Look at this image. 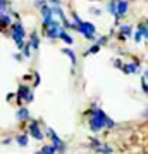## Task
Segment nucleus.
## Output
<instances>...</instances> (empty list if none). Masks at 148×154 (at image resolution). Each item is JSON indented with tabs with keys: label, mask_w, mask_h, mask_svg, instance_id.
<instances>
[{
	"label": "nucleus",
	"mask_w": 148,
	"mask_h": 154,
	"mask_svg": "<svg viewBox=\"0 0 148 154\" xmlns=\"http://www.w3.org/2000/svg\"><path fill=\"white\" fill-rule=\"evenodd\" d=\"M10 28H12V40L16 42V45L19 49H22L24 47V36H26V31L22 28V24L21 23H12Z\"/></svg>",
	"instance_id": "nucleus-1"
},
{
	"label": "nucleus",
	"mask_w": 148,
	"mask_h": 154,
	"mask_svg": "<svg viewBox=\"0 0 148 154\" xmlns=\"http://www.w3.org/2000/svg\"><path fill=\"white\" fill-rule=\"evenodd\" d=\"M78 29L79 33L85 36V38H88V40H91V42H95V31H97V26L93 24V23H88V21H81L78 24Z\"/></svg>",
	"instance_id": "nucleus-2"
},
{
	"label": "nucleus",
	"mask_w": 148,
	"mask_h": 154,
	"mask_svg": "<svg viewBox=\"0 0 148 154\" xmlns=\"http://www.w3.org/2000/svg\"><path fill=\"white\" fill-rule=\"evenodd\" d=\"M47 135L52 139V146H54V149H55L57 152H64V151H65V144L57 137V133L54 132L52 128H47Z\"/></svg>",
	"instance_id": "nucleus-3"
},
{
	"label": "nucleus",
	"mask_w": 148,
	"mask_h": 154,
	"mask_svg": "<svg viewBox=\"0 0 148 154\" xmlns=\"http://www.w3.org/2000/svg\"><path fill=\"white\" fill-rule=\"evenodd\" d=\"M59 33H60V23L54 19V21L50 23V26L47 28L45 35H47V38H50V40H55V38H59Z\"/></svg>",
	"instance_id": "nucleus-4"
},
{
	"label": "nucleus",
	"mask_w": 148,
	"mask_h": 154,
	"mask_svg": "<svg viewBox=\"0 0 148 154\" xmlns=\"http://www.w3.org/2000/svg\"><path fill=\"white\" fill-rule=\"evenodd\" d=\"M127 9H129V2L127 0H117V4H115V19L117 21L127 14Z\"/></svg>",
	"instance_id": "nucleus-5"
},
{
	"label": "nucleus",
	"mask_w": 148,
	"mask_h": 154,
	"mask_svg": "<svg viewBox=\"0 0 148 154\" xmlns=\"http://www.w3.org/2000/svg\"><path fill=\"white\" fill-rule=\"evenodd\" d=\"M17 99L19 100H26V102H31L33 100V90L31 88H28L26 85H21L19 88H17Z\"/></svg>",
	"instance_id": "nucleus-6"
},
{
	"label": "nucleus",
	"mask_w": 148,
	"mask_h": 154,
	"mask_svg": "<svg viewBox=\"0 0 148 154\" xmlns=\"http://www.w3.org/2000/svg\"><path fill=\"white\" fill-rule=\"evenodd\" d=\"M28 132H29V135H31V137H35L36 140L45 139V135H43L42 128H40V125H38V121H31V123H29Z\"/></svg>",
	"instance_id": "nucleus-7"
},
{
	"label": "nucleus",
	"mask_w": 148,
	"mask_h": 154,
	"mask_svg": "<svg viewBox=\"0 0 148 154\" xmlns=\"http://www.w3.org/2000/svg\"><path fill=\"white\" fill-rule=\"evenodd\" d=\"M16 118L19 119V121H29L31 114H29L28 107H19V109H17V114H16Z\"/></svg>",
	"instance_id": "nucleus-8"
},
{
	"label": "nucleus",
	"mask_w": 148,
	"mask_h": 154,
	"mask_svg": "<svg viewBox=\"0 0 148 154\" xmlns=\"http://www.w3.org/2000/svg\"><path fill=\"white\" fill-rule=\"evenodd\" d=\"M131 33H133V28L129 24H122L119 29V40H124L126 36H131Z\"/></svg>",
	"instance_id": "nucleus-9"
},
{
	"label": "nucleus",
	"mask_w": 148,
	"mask_h": 154,
	"mask_svg": "<svg viewBox=\"0 0 148 154\" xmlns=\"http://www.w3.org/2000/svg\"><path fill=\"white\" fill-rule=\"evenodd\" d=\"M120 69L124 71L126 75H129V73H138V64H122V68Z\"/></svg>",
	"instance_id": "nucleus-10"
},
{
	"label": "nucleus",
	"mask_w": 148,
	"mask_h": 154,
	"mask_svg": "<svg viewBox=\"0 0 148 154\" xmlns=\"http://www.w3.org/2000/svg\"><path fill=\"white\" fill-rule=\"evenodd\" d=\"M29 47H33V49H38V47H40V38H38V33H36V31H33V33H31Z\"/></svg>",
	"instance_id": "nucleus-11"
},
{
	"label": "nucleus",
	"mask_w": 148,
	"mask_h": 154,
	"mask_svg": "<svg viewBox=\"0 0 148 154\" xmlns=\"http://www.w3.org/2000/svg\"><path fill=\"white\" fill-rule=\"evenodd\" d=\"M16 142H17L21 147H26V146H28V142H29V139H28V135H26V133H21V135H17V137H16Z\"/></svg>",
	"instance_id": "nucleus-12"
},
{
	"label": "nucleus",
	"mask_w": 148,
	"mask_h": 154,
	"mask_svg": "<svg viewBox=\"0 0 148 154\" xmlns=\"http://www.w3.org/2000/svg\"><path fill=\"white\" fill-rule=\"evenodd\" d=\"M12 24V21H10V17H9L7 14H4V16H0V28L4 29V28H9Z\"/></svg>",
	"instance_id": "nucleus-13"
},
{
	"label": "nucleus",
	"mask_w": 148,
	"mask_h": 154,
	"mask_svg": "<svg viewBox=\"0 0 148 154\" xmlns=\"http://www.w3.org/2000/svg\"><path fill=\"white\" fill-rule=\"evenodd\" d=\"M59 38H62L64 42L67 43V45H72V42H74V38H72L71 35H67L65 31H60V33H59Z\"/></svg>",
	"instance_id": "nucleus-14"
},
{
	"label": "nucleus",
	"mask_w": 148,
	"mask_h": 154,
	"mask_svg": "<svg viewBox=\"0 0 148 154\" xmlns=\"http://www.w3.org/2000/svg\"><path fill=\"white\" fill-rule=\"evenodd\" d=\"M62 54H65V56L69 57L72 64H76V56H74V52H72L71 49H62Z\"/></svg>",
	"instance_id": "nucleus-15"
},
{
	"label": "nucleus",
	"mask_w": 148,
	"mask_h": 154,
	"mask_svg": "<svg viewBox=\"0 0 148 154\" xmlns=\"http://www.w3.org/2000/svg\"><path fill=\"white\" fill-rule=\"evenodd\" d=\"M7 7H9V0H0V16L7 14Z\"/></svg>",
	"instance_id": "nucleus-16"
},
{
	"label": "nucleus",
	"mask_w": 148,
	"mask_h": 154,
	"mask_svg": "<svg viewBox=\"0 0 148 154\" xmlns=\"http://www.w3.org/2000/svg\"><path fill=\"white\" fill-rule=\"evenodd\" d=\"M98 52H100V45H97V43H95V45H91L90 49L86 50L85 56H91V54H98Z\"/></svg>",
	"instance_id": "nucleus-17"
},
{
	"label": "nucleus",
	"mask_w": 148,
	"mask_h": 154,
	"mask_svg": "<svg viewBox=\"0 0 148 154\" xmlns=\"http://www.w3.org/2000/svg\"><path fill=\"white\" fill-rule=\"evenodd\" d=\"M40 154H55V149H54V146H45L40 151Z\"/></svg>",
	"instance_id": "nucleus-18"
},
{
	"label": "nucleus",
	"mask_w": 148,
	"mask_h": 154,
	"mask_svg": "<svg viewBox=\"0 0 148 154\" xmlns=\"http://www.w3.org/2000/svg\"><path fill=\"white\" fill-rule=\"evenodd\" d=\"M22 56L24 57L31 56V47H29V43H24V47H22Z\"/></svg>",
	"instance_id": "nucleus-19"
},
{
	"label": "nucleus",
	"mask_w": 148,
	"mask_h": 154,
	"mask_svg": "<svg viewBox=\"0 0 148 154\" xmlns=\"http://www.w3.org/2000/svg\"><path fill=\"white\" fill-rule=\"evenodd\" d=\"M115 4H117V0H112V2H110V4H109V12H110V14L112 16H115Z\"/></svg>",
	"instance_id": "nucleus-20"
},
{
	"label": "nucleus",
	"mask_w": 148,
	"mask_h": 154,
	"mask_svg": "<svg viewBox=\"0 0 148 154\" xmlns=\"http://www.w3.org/2000/svg\"><path fill=\"white\" fill-rule=\"evenodd\" d=\"M134 40H136V42H143V40H145V35L141 33L140 29H138V31L134 33Z\"/></svg>",
	"instance_id": "nucleus-21"
},
{
	"label": "nucleus",
	"mask_w": 148,
	"mask_h": 154,
	"mask_svg": "<svg viewBox=\"0 0 148 154\" xmlns=\"http://www.w3.org/2000/svg\"><path fill=\"white\" fill-rule=\"evenodd\" d=\"M97 151H98L100 154H110V152H112V149H110V147H98Z\"/></svg>",
	"instance_id": "nucleus-22"
},
{
	"label": "nucleus",
	"mask_w": 148,
	"mask_h": 154,
	"mask_svg": "<svg viewBox=\"0 0 148 154\" xmlns=\"http://www.w3.org/2000/svg\"><path fill=\"white\" fill-rule=\"evenodd\" d=\"M90 142H91V147H95V149L102 147V146H100V142H98L97 139H95V137H90Z\"/></svg>",
	"instance_id": "nucleus-23"
},
{
	"label": "nucleus",
	"mask_w": 148,
	"mask_h": 154,
	"mask_svg": "<svg viewBox=\"0 0 148 154\" xmlns=\"http://www.w3.org/2000/svg\"><path fill=\"white\" fill-rule=\"evenodd\" d=\"M105 126H107V128H114V126H115L114 119H112V118H107V119H105Z\"/></svg>",
	"instance_id": "nucleus-24"
},
{
	"label": "nucleus",
	"mask_w": 148,
	"mask_h": 154,
	"mask_svg": "<svg viewBox=\"0 0 148 154\" xmlns=\"http://www.w3.org/2000/svg\"><path fill=\"white\" fill-rule=\"evenodd\" d=\"M72 19H74V24H76V26H78L79 23H81V19H79V16L76 14V12H72Z\"/></svg>",
	"instance_id": "nucleus-25"
},
{
	"label": "nucleus",
	"mask_w": 148,
	"mask_h": 154,
	"mask_svg": "<svg viewBox=\"0 0 148 154\" xmlns=\"http://www.w3.org/2000/svg\"><path fill=\"white\" fill-rule=\"evenodd\" d=\"M33 78H35V87H36V85H40V75H38V73H35V75H33Z\"/></svg>",
	"instance_id": "nucleus-26"
},
{
	"label": "nucleus",
	"mask_w": 148,
	"mask_h": 154,
	"mask_svg": "<svg viewBox=\"0 0 148 154\" xmlns=\"http://www.w3.org/2000/svg\"><path fill=\"white\" fill-rule=\"evenodd\" d=\"M114 66H115V68H119V69H120V68H122V63H120L119 59H115V61H114Z\"/></svg>",
	"instance_id": "nucleus-27"
},
{
	"label": "nucleus",
	"mask_w": 148,
	"mask_h": 154,
	"mask_svg": "<svg viewBox=\"0 0 148 154\" xmlns=\"http://www.w3.org/2000/svg\"><path fill=\"white\" fill-rule=\"evenodd\" d=\"M91 14H97V16H100V14H102V11H100V9H91Z\"/></svg>",
	"instance_id": "nucleus-28"
},
{
	"label": "nucleus",
	"mask_w": 148,
	"mask_h": 154,
	"mask_svg": "<svg viewBox=\"0 0 148 154\" xmlns=\"http://www.w3.org/2000/svg\"><path fill=\"white\" fill-rule=\"evenodd\" d=\"M52 4H55V5H59V0H50Z\"/></svg>",
	"instance_id": "nucleus-29"
},
{
	"label": "nucleus",
	"mask_w": 148,
	"mask_h": 154,
	"mask_svg": "<svg viewBox=\"0 0 148 154\" xmlns=\"http://www.w3.org/2000/svg\"><path fill=\"white\" fill-rule=\"evenodd\" d=\"M35 154H40V151H36V152H35Z\"/></svg>",
	"instance_id": "nucleus-30"
}]
</instances>
